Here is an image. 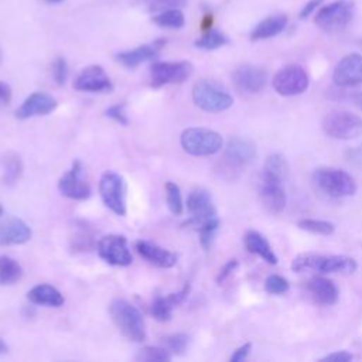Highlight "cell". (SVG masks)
Returning <instances> with one entry per match:
<instances>
[{"label": "cell", "instance_id": "1", "mask_svg": "<svg viewBox=\"0 0 362 362\" xmlns=\"http://www.w3.org/2000/svg\"><path fill=\"white\" fill-rule=\"evenodd\" d=\"M358 264L356 260L345 255H318L301 253L291 262V269L296 273L318 272V273H354Z\"/></svg>", "mask_w": 362, "mask_h": 362}, {"label": "cell", "instance_id": "2", "mask_svg": "<svg viewBox=\"0 0 362 362\" xmlns=\"http://www.w3.org/2000/svg\"><path fill=\"white\" fill-rule=\"evenodd\" d=\"M109 314L120 332L133 342H143L147 337L141 313L129 301L115 298L109 304Z\"/></svg>", "mask_w": 362, "mask_h": 362}, {"label": "cell", "instance_id": "3", "mask_svg": "<svg viewBox=\"0 0 362 362\" xmlns=\"http://www.w3.org/2000/svg\"><path fill=\"white\" fill-rule=\"evenodd\" d=\"M192 100L199 109L209 113L223 112L233 105L232 95L219 83L209 79L195 82L192 88Z\"/></svg>", "mask_w": 362, "mask_h": 362}, {"label": "cell", "instance_id": "4", "mask_svg": "<svg viewBox=\"0 0 362 362\" xmlns=\"http://www.w3.org/2000/svg\"><path fill=\"white\" fill-rule=\"evenodd\" d=\"M313 180L315 185L332 198L349 197L356 192V182L344 170L332 168V167H321L317 168L313 174Z\"/></svg>", "mask_w": 362, "mask_h": 362}, {"label": "cell", "instance_id": "5", "mask_svg": "<svg viewBox=\"0 0 362 362\" xmlns=\"http://www.w3.org/2000/svg\"><path fill=\"white\" fill-rule=\"evenodd\" d=\"M181 146L191 156H212L223 146L222 136L205 127H188L181 134Z\"/></svg>", "mask_w": 362, "mask_h": 362}, {"label": "cell", "instance_id": "6", "mask_svg": "<svg viewBox=\"0 0 362 362\" xmlns=\"http://www.w3.org/2000/svg\"><path fill=\"white\" fill-rule=\"evenodd\" d=\"M321 127L331 139L352 140L362 134V117L346 110H335L325 115Z\"/></svg>", "mask_w": 362, "mask_h": 362}, {"label": "cell", "instance_id": "7", "mask_svg": "<svg viewBox=\"0 0 362 362\" xmlns=\"http://www.w3.org/2000/svg\"><path fill=\"white\" fill-rule=\"evenodd\" d=\"M99 194L103 204L116 215L124 216L127 211V185L116 171H106L99 181Z\"/></svg>", "mask_w": 362, "mask_h": 362}, {"label": "cell", "instance_id": "8", "mask_svg": "<svg viewBox=\"0 0 362 362\" xmlns=\"http://www.w3.org/2000/svg\"><path fill=\"white\" fill-rule=\"evenodd\" d=\"M355 13V3L351 0H337L320 7L314 23L324 31H338L345 28Z\"/></svg>", "mask_w": 362, "mask_h": 362}, {"label": "cell", "instance_id": "9", "mask_svg": "<svg viewBox=\"0 0 362 362\" xmlns=\"http://www.w3.org/2000/svg\"><path fill=\"white\" fill-rule=\"evenodd\" d=\"M310 85V76L305 69L297 64H290L279 69L273 79V89L281 96H296L307 90Z\"/></svg>", "mask_w": 362, "mask_h": 362}, {"label": "cell", "instance_id": "10", "mask_svg": "<svg viewBox=\"0 0 362 362\" xmlns=\"http://www.w3.org/2000/svg\"><path fill=\"white\" fill-rule=\"evenodd\" d=\"M194 71L188 61H160L150 66V83L153 88H161L171 83H182Z\"/></svg>", "mask_w": 362, "mask_h": 362}, {"label": "cell", "instance_id": "11", "mask_svg": "<svg viewBox=\"0 0 362 362\" xmlns=\"http://www.w3.org/2000/svg\"><path fill=\"white\" fill-rule=\"evenodd\" d=\"M96 252L102 260L112 266H129L133 260L127 240L123 235H106L98 240Z\"/></svg>", "mask_w": 362, "mask_h": 362}, {"label": "cell", "instance_id": "12", "mask_svg": "<svg viewBox=\"0 0 362 362\" xmlns=\"http://www.w3.org/2000/svg\"><path fill=\"white\" fill-rule=\"evenodd\" d=\"M59 192L71 199H86L90 197V185L83 177V165L81 160H75L71 168L58 181Z\"/></svg>", "mask_w": 362, "mask_h": 362}, {"label": "cell", "instance_id": "13", "mask_svg": "<svg viewBox=\"0 0 362 362\" xmlns=\"http://www.w3.org/2000/svg\"><path fill=\"white\" fill-rule=\"evenodd\" d=\"M334 83L339 88H351L362 85V55L348 54L339 59L332 74Z\"/></svg>", "mask_w": 362, "mask_h": 362}, {"label": "cell", "instance_id": "14", "mask_svg": "<svg viewBox=\"0 0 362 362\" xmlns=\"http://www.w3.org/2000/svg\"><path fill=\"white\" fill-rule=\"evenodd\" d=\"M187 211L189 214L187 225H192L195 228H198L202 222L216 215L215 206L212 204V197L204 188H195L188 194Z\"/></svg>", "mask_w": 362, "mask_h": 362}, {"label": "cell", "instance_id": "15", "mask_svg": "<svg viewBox=\"0 0 362 362\" xmlns=\"http://www.w3.org/2000/svg\"><path fill=\"white\" fill-rule=\"evenodd\" d=\"M260 199L270 214H280L287 202L283 180L270 174H262Z\"/></svg>", "mask_w": 362, "mask_h": 362}, {"label": "cell", "instance_id": "16", "mask_svg": "<svg viewBox=\"0 0 362 362\" xmlns=\"http://www.w3.org/2000/svg\"><path fill=\"white\" fill-rule=\"evenodd\" d=\"M233 85L245 93L260 92L267 82V72L256 65H240L232 72Z\"/></svg>", "mask_w": 362, "mask_h": 362}, {"label": "cell", "instance_id": "17", "mask_svg": "<svg viewBox=\"0 0 362 362\" xmlns=\"http://www.w3.org/2000/svg\"><path fill=\"white\" fill-rule=\"evenodd\" d=\"M74 88L81 92H110L113 85L102 66L89 65L78 74Z\"/></svg>", "mask_w": 362, "mask_h": 362}, {"label": "cell", "instance_id": "18", "mask_svg": "<svg viewBox=\"0 0 362 362\" xmlns=\"http://www.w3.org/2000/svg\"><path fill=\"white\" fill-rule=\"evenodd\" d=\"M57 100L45 92H34L24 99V102L16 110V117L30 119L34 116H45L55 110Z\"/></svg>", "mask_w": 362, "mask_h": 362}, {"label": "cell", "instance_id": "19", "mask_svg": "<svg viewBox=\"0 0 362 362\" xmlns=\"http://www.w3.org/2000/svg\"><path fill=\"white\" fill-rule=\"evenodd\" d=\"M256 156V146L245 137H232L225 147V163L232 168H240Z\"/></svg>", "mask_w": 362, "mask_h": 362}, {"label": "cell", "instance_id": "20", "mask_svg": "<svg viewBox=\"0 0 362 362\" xmlns=\"http://www.w3.org/2000/svg\"><path fill=\"white\" fill-rule=\"evenodd\" d=\"M191 291V284L185 283L177 293H171L168 296H156L151 303V314L157 321H168L173 315V310L182 304Z\"/></svg>", "mask_w": 362, "mask_h": 362}, {"label": "cell", "instance_id": "21", "mask_svg": "<svg viewBox=\"0 0 362 362\" xmlns=\"http://www.w3.org/2000/svg\"><path fill=\"white\" fill-rule=\"evenodd\" d=\"M164 45H165V40L158 38L153 44H144V45L136 47L133 49L119 52L116 55V61L126 68H136L137 65H140L146 61L154 59Z\"/></svg>", "mask_w": 362, "mask_h": 362}, {"label": "cell", "instance_id": "22", "mask_svg": "<svg viewBox=\"0 0 362 362\" xmlns=\"http://www.w3.org/2000/svg\"><path fill=\"white\" fill-rule=\"evenodd\" d=\"M31 239V228L18 218L0 222V245H21Z\"/></svg>", "mask_w": 362, "mask_h": 362}, {"label": "cell", "instance_id": "23", "mask_svg": "<svg viewBox=\"0 0 362 362\" xmlns=\"http://www.w3.org/2000/svg\"><path fill=\"white\" fill-rule=\"evenodd\" d=\"M136 250L139 252V255L141 257H144L148 263L157 266V267H163V269H168L173 267L177 263V255L147 240H137L136 242Z\"/></svg>", "mask_w": 362, "mask_h": 362}, {"label": "cell", "instance_id": "24", "mask_svg": "<svg viewBox=\"0 0 362 362\" xmlns=\"http://www.w3.org/2000/svg\"><path fill=\"white\" fill-rule=\"evenodd\" d=\"M96 238L93 228L85 221H75L71 226L69 235V246L74 252H90L96 249Z\"/></svg>", "mask_w": 362, "mask_h": 362}, {"label": "cell", "instance_id": "25", "mask_svg": "<svg viewBox=\"0 0 362 362\" xmlns=\"http://www.w3.org/2000/svg\"><path fill=\"white\" fill-rule=\"evenodd\" d=\"M307 288L314 303L320 305H332L338 301V288L335 283L325 277H314L308 281Z\"/></svg>", "mask_w": 362, "mask_h": 362}, {"label": "cell", "instance_id": "26", "mask_svg": "<svg viewBox=\"0 0 362 362\" xmlns=\"http://www.w3.org/2000/svg\"><path fill=\"white\" fill-rule=\"evenodd\" d=\"M243 245L249 253L259 256L269 264H276L279 260L269 240L257 230H253V229L247 230L243 235Z\"/></svg>", "mask_w": 362, "mask_h": 362}, {"label": "cell", "instance_id": "27", "mask_svg": "<svg viewBox=\"0 0 362 362\" xmlns=\"http://www.w3.org/2000/svg\"><path fill=\"white\" fill-rule=\"evenodd\" d=\"M27 298L30 303L37 305H45V307H54L58 308L64 304V296L58 288H55L51 284H37L34 286L28 293Z\"/></svg>", "mask_w": 362, "mask_h": 362}, {"label": "cell", "instance_id": "28", "mask_svg": "<svg viewBox=\"0 0 362 362\" xmlns=\"http://www.w3.org/2000/svg\"><path fill=\"white\" fill-rule=\"evenodd\" d=\"M288 23V18L286 14H274L270 16L264 20H262L250 33V40L252 41H260V40H267L272 37H276L280 34Z\"/></svg>", "mask_w": 362, "mask_h": 362}, {"label": "cell", "instance_id": "29", "mask_svg": "<svg viewBox=\"0 0 362 362\" xmlns=\"http://www.w3.org/2000/svg\"><path fill=\"white\" fill-rule=\"evenodd\" d=\"M0 165H1V181L4 185L11 187L14 185L21 174H23V161L18 154L16 153H7L0 158Z\"/></svg>", "mask_w": 362, "mask_h": 362}, {"label": "cell", "instance_id": "30", "mask_svg": "<svg viewBox=\"0 0 362 362\" xmlns=\"http://www.w3.org/2000/svg\"><path fill=\"white\" fill-rule=\"evenodd\" d=\"M23 276L20 263L8 256H0V284H14Z\"/></svg>", "mask_w": 362, "mask_h": 362}, {"label": "cell", "instance_id": "31", "mask_svg": "<svg viewBox=\"0 0 362 362\" xmlns=\"http://www.w3.org/2000/svg\"><path fill=\"white\" fill-rule=\"evenodd\" d=\"M153 23L164 28H181L185 24L184 14L180 8H168L153 16Z\"/></svg>", "mask_w": 362, "mask_h": 362}, {"label": "cell", "instance_id": "32", "mask_svg": "<svg viewBox=\"0 0 362 362\" xmlns=\"http://www.w3.org/2000/svg\"><path fill=\"white\" fill-rule=\"evenodd\" d=\"M228 37L218 31V30H208V31H204V34L195 40V47L199 48V49H205V51H212V49H216V48H221L223 47L225 44H228Z\"/></svg>", "mask_w": 362, "mask_h": 362}, {"label": "cell", "instance_id": "33", "mask_svg": "<svg viewBox=\"0 0 362 362\" xmlns=\"http://www.w3.org/2000/svg\"><path fill=\"white\" fill-rule=\"evenodd\" d=\"M219 218L215 215L209 219H206L205 222H202L197 230L199 233V243L202 246L204 250H209L212 243H214V239H215V235L219 229Z\"/></svg>", "mask_w": 362, "mask_h": 362}, {"label": "cell", "instance_id": "34", "mask_svg": "<svg viewBox=\"0 0 362 362\" xmlns=\"http://www.w3.org/2000/svg\"><path fill=\"white\" fill-rule=\"evenodd\" d=\"M297 226L303 230H307L310 233L314 235H322V236H328L332 235L335 230V226L332 222L329 221H324V219H313V218H303L297 222Z\"/></svg>", "mask_w": 362, "mask_h": 362}, {"label": "cell", "instance_id": "35", "mask_svg": "<svg viewBox=\"0 0 362 362\" xmlns=\"http://www.w3.org/2000/svg\"><path fill=\"white\" fill-rule=\"evenodd\" d=\"M171 358L173 354L164 346H144L136 355V359L141 362H167Z\"/></svg>", "mask_w": 362, "mask_h": 362}, {"label": "cell", "instance_id": "36", "mask_svg": "<svg viewBox=\"0 0 362 362\" xmlns=\"http://www.w3.org/2000/svg\"><path fill=\"white\" fill-rule=\"evenodd\" d=\"M165 202L168 209L174 214V215H181L184 211V202H182V195H181V189L180 187L173 182L168 181L165 182Z\"/></svg>", "mask_w": 362, "mask_h": 362}, {"label": "cell", "instance_id": "37", "mask_svg": "<svg viewBox=\"0 0 362 362\" xmlns=\"http://www.w3.org/2000/svg\"><path fill=\"white\" fill-rule=\"evenodd\" d=\"M287 171H288V165L286 158L281 154L274 153L266 158L264 168H263L264 174H270L283 180L287 175Z\"/></svg>", "mask_w": 362, "mask_h": 362}, {"label": "cell", "instance_id": "38", "mask_svg": "<svg viewBox=\"0 0 362 362\" xmlns=\"http://www.w3.org/2000/svg\"><path fill=\"white\" fill-rule=\"evenodd\" d=\"M163 346L167 348L171 354L181 355L187 351L188 344H189V337L187 334L175 332V334H168L161 338Z\"/></svg>", "mask_w": 362, "mask_h": 362}, {"label": "cell", "instance_id": "39", "mask_svg": "<svg viewBox=\"0 0 362 362\" xmlns=\"http://www.w3.org/2000/svg\"><path fill=\"white\" fill-rule=\"evenodd\" d=\"M137 4L146 7L147 11L160 13L168 8H181L187 4V0H133Z\"/></svg>", "mask_w": 362, "mask_h": 362}, {"label": "cell", "instance_id": "40", "mask_svg": "<svg viewBox=\"0 0 362 362\" xmlns=\"http://www.w3.org/2000/svg\"><path fill=\"white\" fill-rule=\"evenodd\" d=\"M264 290L266 293L273 296H283L290 290V283L286 277L280 274H270L264 280Z\"/></svg>", "mask_w": 362, "mask_h": 362}, {"label": "cell", "instance_id": "41", "mask_svg": "<svg viewBox=\"0 0 362 362\" xmlns=\"http://www.w3.org/2000/svg\"><path fill=\"white\" fill-rule=\"evenodd\" d=\"M69 76V68L62 57H58L52 62V78L57 85H64Z\"/></svg>", "mask_w": 362, "mask_h": 362}, {"label": "cell", "instance_id": "42", "mask_svg": "<svg viewBox=\"0 0 362 362\" xmlns=\"http://www.w3.org/2000/svg\"><path fill=\"white\" fill-rule=\"evenodd\" d=\"M124 107H126V103H124V102H122V103H116V105H113V106L107 107V109H106V112H105V115H106L107 117H110L112 120L117 122L119 124L126 126V124L129 123V117H127V115H126Z\"/></svg>", "mask_w": 362, "mask_h": 362}, {"label": "cell", "instance_id": "43", "mask_svg": "<svg viewBox=\"0 0 362 362\" xmlns=\"http://www.w3.org/2000/svg\"><path fill=\"white\" fill-rule=\"evenodd\" d=\"M238 266H239V262H238L236 259H230V260H228V262L221 267V270L218 272L216 283H218V284L225 283V281L229 279V276H230V274L238 269Z\"/></svg>", "mask_w": 362, "mask_h": 362}, {"label": "cell", "instance_id": "44", "mask_svg": "<svg viewBox=\"0 0 362 362\" xmlns=\"http://www.w3.org/2000/svg\"><path fill=\"white\" fill-rule=\"evenodd\" d=\"M250 349H252V344H250V342H246V344L240 345V346L236 348V349L233 351V354L230 355V358H229L230 362H242V361H245V359L249 356Z\"/></svg>", "mask_w": 362, "mask_h": 362}, {"label": "cell", "instance_id": "45", "mask_svg": "<svg viewBox=\"0 0 362 362\" xmlns=\"http://www.w3.org/2000/svg\"><path fill=\"white\" fill-rule=\"evenodd\" d=\"M321 359L322 361H331V362H349V361L354 359V355L348 351H334V352L325 355Z\"/></svg>", "mask_w": 362, "mask_h": 362}, {"label": "cell", "instance_id": "46", "mask_svg": "<svg viewBox=\"0 0 362 362\" xmlns=\"http://www.w3.org/2000/svg\"><path fill=\"white\" fill-rule=\"evenodd\" d=\"M321 3H322V0H310V1H307L304 6H303V8L300 10V18H307V17H310L320 6H321Z\"/></svg>", "mask_w": 362, "mask_h": 362}, {"label": "cell", "instance_id": "47", "mask_svg": "<svg viewBox=\"0 0 362 362\" xmlns=\"http://www.w3.org/2000/svg\"><path fill=\"white\" fill-rule=\"evenodd\" d=\"M11 99V89L7 83L0 82V102L7 103Z\"/></svg>", "mask_w": 362, "mask_h": 362}, {"label": "cell", "instance_id": "48", "mask_svg": "<svg viewBox=\"0 0 362 362\" xmlns=\"http://www.w3.org/2000/svg\"><path fill=\"white\" fill-rule=\"evenodd\" d=\"M212 23H214V17H212V14H205L204 16V18H202V23H201V28L204 30V31H208V30H211L212 28Z\"/></svg>", "mask_w": 362, "mask_h": 362}, {"label": "cell", "instance_id": "49", "mask_svg": "<svg viewBox=\"0 0 362 362\" xmlns=\"http://www.w3.org/2000/svg\"><path fill=\"white\" fill-rule=\"evenodd\" d=\"M352 99H354V103L362 110V92H356L352 95Z\"/></svg>", "mask_w": 362, "mask_h": 362}, {"label": "cell", "instance_id": "50", "mask_svg": "<svg viewBox=\"0 0 362 362\" xmlns=\"http://www.w3.org/2000/svg\"><path fill=\"white\" fill-rule=\"evenodd\" d=\"M7 351H8V346H7V344L0 338V355H3V354H7Z\"/></svg>", "mask_w": 362, "mask_h": 362}, {"label": "cell", "instance_id": "51", "mask_svg": "<svg viewBox=\"0 0 362 362\" xmlns=\"http://www.w3.org/2000/svg\"><path fill=\"white\" fill-rule=\"evenodd\" d=\"M47 1H51V3H59V1H62V0H47Z\"/></svg>", "mask_w": 362, "mask_h": 362}, {"label": "cell", "instance_id": "52", "mask_svg": "<svg viewBox=\"0 0 362 362\" xmlns=\"http://www.w3.org/2000/svg\"><path fill=\"white\" fill-rule=\"evenodd\" d=\"M1 214H3V206L0 205V215H1Z\"/></svg>", "mask_w": 362, "mask_h": 362}, {"label": "cell", "instance_id": "53", "mask_svg": "<svg viewBox=\"0 0 362 362\" xmlns=\"http://www.w3.org/2000/svg\"><path fill=\"white\" fill-rule=\"evenodd\" d=\"M0 62H1V51H0Z\"/></svg>", "mask_w": 362, "mask_h": 362}]
</instances>
